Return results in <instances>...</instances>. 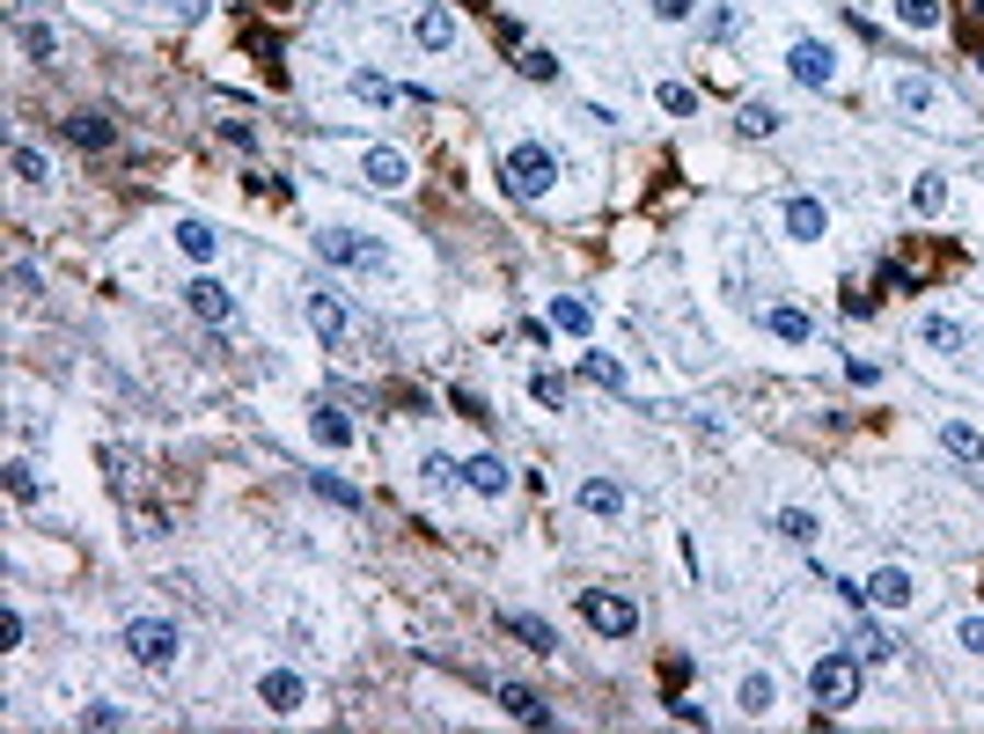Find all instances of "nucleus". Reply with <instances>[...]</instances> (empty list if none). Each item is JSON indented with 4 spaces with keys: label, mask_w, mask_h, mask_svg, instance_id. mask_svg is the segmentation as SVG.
I'll use <instances>...</instances> for the list:
<instances>
[{
    "label": "nucleus",
    "mask_w": 984,
    "mask_h": 734,
    "mask_svg": "<svg viewBox=\"0 0 984 734\" xmlns=\"http://www.w3.org/2000/svg\"><path fill=\"white\" fill-rule=\"evenodd\" d=\"M500 184H507V198H544L551 184H559V154L544 140H515L507 154H500Z\"/></svg>",
    "instance_id": "obj_1"
},
{
    "label": "nucleus",
    "mask_w": 984,
    "mask_h": 734,
    "mask_svg": "<svg viewBox=\"0 0 984 734\" xmlns=\"http://www.w3.org/2000/svg\"><path fill=\"white\" fill-rule=\"evenodd\" d=\"M809 698L823 712H845V706H860V654H823L809 668Z\"/></svg>",
    "instance_id": "obj_2"
},
{
    "label": "nucleus",
    "mask_w": 984,
    "mask_h": 734,
    "mask_svg": "<svg viewBox=\"0 0 984 734\" xmlns=\"http://www.w3.org/2000/svg\"><path fill=\"white\" fill-rule=\"evenodd\" d=\"M317 257L323 265H339V272H390V250L375 243V236H361V228H323Z\"/></svg>",
    "instance_id": "obj_3"
},
{
    "label": "nucleus",
    "mask_w": 984,
    "mask_h": 734,
    "mask_svg": "<svg viewBox=\"0 0 984 734\" xmlns=\"http://www.w3.org/2000/svg\"><path fill=\"white\" fill-rule=\"evenodd\" d=\"M125 654L140 661V668H170L176 661V624L170 617H133V624H125Z\"/></svg>",
    "instance_id": "obj_4"
},
{
    "label": "nucleus",
    "mask_w": 984,
    "mask_h": 734,
    "mask_svg": "<svg viewBox=\"0 0 984 734\" xmlns=\"http://www.w3.org/2000/svg\"><path fill=\"white\" fill-rule=\"evenodd\" d=\"M581 617H588L603 639H632V624H640L632 595H610V587H581Z\"/></svg>",
    "instance_id": "obj_5"
},
{
    "label": "nucleus",
    "mask_w": 984,
    "mask_h": 734,
    "mask_svg": "<svg viewBox=\"0 0 984 734\" xmlns=\"http://www.w3.org/2000/svg\"><path fill=\"white\" fill-rule=\"evenodd\" d=\"M787 73L801 81V89H831V81H837V51L823 45V37H793V51H787Z\"/></svg>",
    "instance_id": "obj_6"
},
{
    "label": "nucleus",
    "mask_w": 984,
    "mask_h": 734,
    "mask_svg": "<svg viewBox=\"0 0 984 734\" xmlns=\"http://www.w3.org/2000/svg\"><path fill=\"white\" fill-rule=\"evenodd\" d=\"M779 220H787L793 243H823V236H831V206H823V198H809V192H793Z\"/></svg>",
    "instance_id": "obj_7"
},
{
    "label": "nucleus",
    "mask_w": 984,
    "mask_h": 734,
    "mask_svg": "<svg viewBox=\"0 0 984 734\" xmlns=\"http://www.w3.org/2000/svg\"><path fill=\"white\" fill-rule=\"evenodd\" d=\"M184 301H192V317H198V323H236V294H228L214 272H198L192 287H184Z\"/></svg>",
    "instance_id": "obj_8"
},
{
    "label": "nucleus",
    "mask_w": 984,
    "mask_h": 734,
    "mask_svg": "<svg viewBox=\"0 0 984 734\" xmlns=\"http://www.w3.org/2000/svg\"><path fill=\"white\" fill-rule=\"evenodd\" d=\"M301 301H309V323H317V339L331 345V353H339V345H345V331H353V317H345V301H339V294H323V287H309Z\"/></svg>",
    "instance_id": "obj_9"
},
{
    "label": "nucleus",
    "mask_w": 984,
    "mask_h": 734,
    "mask_svg": "<svg viewBox=\"0 0 984 734\" xmlns=\"http://www.w3.org/2000/svg\"><path fill=\"white\" fill-rule=\"evenodd\" d=\"M911 595H918V581H911L904 565H874V573H867V603H874V610H904Z\"/></svg>",
    "instance_id": "obj_10"
},
{
    "label": "nucleus",
    "mask_w": 984,
    "mask_h": 734,
    "mask_svg": "<svg viewBox=\"0 0 984 734\" xmlns=\"http://www.w3.org/2000/svg\"><path fill=\"white\" fill-rule=\"evenodd\" d=\"M361 170H368L375 192H404V184H412V162H404L397 147H368V154H361Z\"/></svg>",
    "instance_id": "obj_11"
},
{
    "label": "nucleus",
    "mask_w": 984,
    "mask_h": 734,
    "mask_svg": "<svg viewBox=\"0 0 984 734\" xmlns=\"http://www.w3.org/2000/svg\"><path fill=\"white\" fill-rule=\"evenodd\" d=\"M258 698H265L272 712H301V698H309V684H301L295 668H265V676H258Z\"/></svg>",
    "instance_id": "obj_12"
},
{
    "label": "nucleus",
    "mask_w": 984,
    "mask_h": 734,
    "mask_svg": "<svg viewBox=\"0 0 984 734\" xmlns=\"http://www.w3.org/2000/svg\"><path fill=\"white\" fill-rule=\"evenodd\" d=\"M573 507H581V514H603V521H617V514H625V485H617V478H588V485L573 492Z\"/></svg>",
    "instance_id": "obj_13"
},
{
    "label": "nucleus",
    "mask_w": 984,
    "mask_h": 734,
    "mask_svg": "<svg viewBox=\"0 0 984 734\" xmlns=\"http://www.w3.org/2000/svg\"><path fill=\"white\" fill-rule=\"evenodd\" d=\"M500 624H507V632H515L522 646H529V654H559V632H551L544 617H529V610H507Z\"/></svg>",
    "instance_id": "obj_14"
},
{
    "label": "nucleus",
    "mask_w": 984,
    "mask_h": 734,
    "mask_svg": "<svg viewBox=\"0 0 984 734\" xmlns=\"http://www.w3.org/2000/svg\"><path fill=\"white\" fill-rule=\"evenodd\" d=\"M500 706L515 712V720H529V727H559V712L544 706L537 690H522V684H500Z\"/></svg>",
    "instance_id": "obj_15"
},
{
    "label": "nucleus",
    "mask_w": 984,
    "mask_h": 734,
    "mask_svg": "<svg viewBox=\"0 0 984 734\" xmlns=\"http://www.w3.org/2000/svg\"><path fill=\"white\" fill-rule=\"evenodd\" d=\"M464 485H470V492H485V500H500V492L515 485V478H507V463H500V456H470V463H464Z\"/></svg>",
    "instance_id": "obj_16"
},
{
    "label": "nucleus",
    "mask_w": 984,
    "mask_h": 734,
    "mask_svg": "<svg viewBox=\"0 0 984 734\" xmlns=\"http://www.w3.org/2000/svg\"><path fill=\"white\" fill-rule=\"evenodd\" d=\"M412 37H419L426 51H448V45H456V15L434 0V8H419V30H412Z\"/></svg>",
    "instance_id": "obj_17"
},
{
    "label": "nucleus",
    "mask_w": 984,
    "mask_h": 734,
    "mask_svg": "<svg viewBox=\"0 0 984 734\" xmlns=\"http://www.w3.org/2000/svg\"><path fill=\"white\" fill-rule=\"evenodd\" d=\"M551 323H559L567 339H588V331H595V309L581 301V294H551Z\"/></svg>",
    "instance_id": "obj_18"
},
{
    "label": "nucleus",
    "mask_w": 984,
    "mask_h": 734,
    "mask_svg": "<svg viewBox=\"0 0 984 734\" xmlns=\"http://www.w3.org/2000/svg\"><path fill=\"white\" fill-rule=\"evenodd\" d=\"M176 250H184L192 265H214V257H221V236H214L206 220H184V228H176Z\"/></svg>",
    "instance_id": "obj_19"
},
{
    "label": "nucleus",
    "mask_w": 984,
    "mask_h": 734,
    "mask_svg": "<svg viewBox=\"0 0 984 734\" xmlns=\"http://www.w3.org/2000/svg\"><path fill=\"white\" fill-rule=\"evenodd\" d=\"M309 434H317L323 448H353V418H345L339 404H317V412H309Z\"/></svg>",
    "instance_id": "obj_20"
},
{
    "label": "nucleus",
    "mask_w": 984,
    "mask_h": 734,
    "mask_svg": "<svg viewBox=\"0 0 984 734\" xmlns=\"http://www.w3.org/2000/svg\"><path fill=\"white\" fill-rule=\"evenodd\" d=\"M67 140L89 147V154H103V147L118 140V133H111V118H96V111H75V118H67Z\"/></svg>",
    "instance_id": "obj_21"
},
{
    "label": "nucleus",
    "mask_w": 984,
    "mask_h": 734,
    "mask_svg": "<svg viewBox=\"0 0 984 734\" xmlns=\"http://www.w3.org/2000/svg\"><path fill=\"white\" fill-rule=\"evenodd\" d=\"M940 448H948L956 463H984V434H977V426H962V418L940 426Z\"/></svg>",
    "instance_id": "obj_22"
},
{
    "label": "nucleus",
    "mask_w": 984,
    "mask_h": 734,
    "mask_svg": "<svg viewBox=\"0 0 984 734\" xmlns=\"http://www.w3.org/2000/svg\"><path fill=\"white\" fill-rule=\"evenodd\" d=\"M918 345H934V353H962L970 331H962L956 317H926V323H918Z\"/></svg>",
    "instance_id": "obj_23"
},
{
    "label": "nucleus",
    "mask_w": 984,
    "mask_h": 734,
    "mask_svg": "<svg viewBox=\"0 0 984 734\" xmlns=\"http://www.w3.org/2000/svg\"><path fill=\"white\" fill-rule=\"evenodd\" d=\"M896 103H904V111H940V81L934 73H904V81H896Z\"/></svg>",
    "instance_id": "obj_24"
},
{
    "label": "nucleus",
    "mask_w": 984,
    "mask_h": 734,
    "mask_svg": "<svg viewBox=\"0 0 984 734\" xmlns=\"http://www.w3.org/2000/svg\"><path fill=\"white\" fill-rule=\"evenodd\" d=\"M764 323H771V339H787V345H809V339H815V317H809V309H771Z\"/></svg>",
    "instance_id": "obj_25"
},
{
    "label": "nucleus",
    "mask_w": 984,
    "mask_h": 734,
    "mask_svg": "<svg viewBox=\"0 0 984 734\" xmlns=\"http://www.w3.org/2000/svg\"><path fill=\"white\" fill-rule=\"evenodd\" d=\"M309 492H317V500H331V507H361V485H345V478H331V470H309Z\"/></svg>",
    "instance_id": "obj_26"
},
{
    "label": "nucleus",
    "mask_w": 984,
    "mask_h": 734,
    "mask_svg": "<svg viewBox=\"0 0 984 734\" xmlns=\"http://www.w3.org/2000/svg\"><path fill=\"white\" fill-rule=\"evenodd\" d=\"M771 698H779V690H771V676H764V668H750V676L735 684V706H742V712H771Z\"/></svg>",
    "instance_id": "obj_27"
},
{
    "label": "nucleus",
    "mask_w": 984,
    "mask_h": 734,
    "mask_svg": "<svg viewBox=\"0 0 984 734\" xmlns=\"http://www.w3.org/2000/svg\"><path fill=\"white\" fill-rule=\"evenodd\" d=\"M940 206H948V176H934V170H926L918 184H911V214H926V220H934Z\"/></svg>",
    "instance_id": "obj_28"
},
{
    "label": "nucleus",
    "mask_w": 984,
    "mask_h": 734,
    "mask_svg": "<svg viewBox=\"0 0 984 734\" xmlns=\"http://www.w3.org/2000/svg\"><path fill=\"white\" fill-rule=\"evenodd\" d=\"M896 23L904 30H940L948 23V8H940V0H896Z\"/></svg>",
    "instance_id": "obj_29"
},
{
    "label": "nucleus",
    "mask_w": 984,
    "mask_h": 734,
    "mask_svg": "<svg viewBox=\"0 0 984 734\" xmlns=\"http://www.w3.org/2000/svg\"><path fill=\"white\" fill-rule=\"evenodd\" d=\"M103 470H111L118 492H140V456H133V448H103Z\"/></svg>",
    "instance_id": "obj_30"
},
{
    "label": "nucleus",
    "mask_w": 984,
    "mask_h": 734,
    "mask_svg": "<svg viewBox=\"0 0 984 734\" xmlns=\"http://www.w3.org/2000/svg\"><path fill=\"white\" fill-rule=\"evenodd\" d=\"M853 646H860L867 661H889V654H896V639H889L882 624H867V610H860V624H853Z\"/></svg>",
    "instance_id": "obj_31"
},
{
    "label": "nucleus",
    "mask_w": 984,
    "mask_h": 734,
    "mask_svg": "<svg viewBox=\"0 0 984 734\" xmlns=\"http://www.w3.org/2000/svg\"><path fill=\"white\" fill-rule=\"evenodd\" d=\"M8 170L23 176V184H52V162L37 154V147H8Z\"/></svg>",
    "instance_id": "obj_32"
},
{
    "label": "nucleus",
    "mask_w": 984,
    "mask_h": 734,
    "mask_svg": "<svg viewBox=\"0 0 984 734\" xmlns=\"http://www.w3.org/2000/svg\"><path fill=\"white\" fill-rule=\"evenodd\" d=\"M581 375H588V382H603V390H632V382H625V367H617L610 353H581Z\"/></svg>",
    "instance_id": "obj_33"
},
{
    "label": "nucleus",
    "mask_w": 984,
    "mask_h": 734,
    "mask_svg": "<svg viewBox=\"0 0 984 734\" xmlns=\"http://www.w3.org/2000/svg\"><path fill=\"white\" fill-rule=\"evenodd\" d=\"M815 529H823V521H815L809 507H779V537L787 543H815Z\"/></svg>",
    "instance_id": "obj_34"
},
{
    "label": "nucleus",
    "mask_w": 984,
    "mask_h": 734,
    "mask_svg": "<svg viewBox=\"0 0 984 734\" xmlns=\"http://www.w3.org/2000/svg\"><path fill=\"white\" fill-rule=\"evenodd\" d=\"M742 133H750V140H771V133H779V111H771V103H742Z\"/></svg>",
    "instance_id": "obj_35"
},
{
    "label": "nucleus",
    "mask_w": 984,
    "mask_h": 734,
    "mask_svg": "<svg viewBox=\"0 0 984 734\" xmlns=\"http://www.w3.org/2000/svg\"><path fill=\"white\" fill-rule=\"evenodd\" d=\"M662 111H668V118H698V89H684V81H662Z\"/></svg>",
    "instance_id": "obj_36"
},
{
    "label": "nucleus",
    "mask_w": 984,
    "mask_h": 734,
    "mask_svg": "<svg viewBox=\"0 0 984 734\" xmlns=\"http://www.w3.org/2000/svg\"><path fill=\"white\" fill-rule=\"evenodd\" d=\"M419 478H426L434 492H448V485H464V463H448V456H426V463H419Z\"/></svg>",
    "instance_id": "obj_37"
},
{
    "label": "nucleus",
    "mask_w": 984,
    "mask_h": 734,
    "mask_svg": "<svg viewBox=\"0 0 984 734\" xmlns=\"http://www.w3.org/2000/svg\"><path fill=\"white\" fill-rule=\"evenodd\" d=\"M353 96L361 103H397V89L382 81V73H353Z\"/></svg>",
    "instance_id": "obj_38"
},
{
    "label": "nucleus",
    "mask_w": 984,
    "mask_h": 734,
    "mask_svg": "<svg viewBox=\"0 0 984 734\" xmlns=\"http://www.w3.org/2000/svg\"><path fill=\"white\" fill-rule=\"evenodd\" d=\"M515 67H522V73H529V81H559V59H551V51H537V45L522 51Z\"/></svg>",
    "instance_id": "obj_39"
},
{
    "label": "nucleus",
    "mask_w": 984,
    "mask_h": 734,
    "mask_svg": "<svg viewBox=\"0 0 984 734\" xmlns=\"http://www.w3.org/2000/svg\"><path fill=\"white\" fill-rule=\"evenodd\" d=\"M23 51H30V59H52V51H59V37H52L45 23H23Z\"/></svg>",
    "instance_id": "obj_40"
},
{
    "label": "nucleus",
    "mask_w": 984,
    "mask_h": 734,
    "mask_svg": "<svg viewBox=\"0 0 984 734\" xmlns=\"http://www.w3.org/2000/svg\"><path fill=\"white\" fill-rule=\"evenodd\" d=\"M8 492L30 507V500H37V470H30V463H8Z\"/></svg>",
    "instance_id": "obj_41"
},
{
    "label": "nucleus",
    "mask_w": 984,
    "mask_h": 734,
    "mask_svg": "<svg viewBox=\"0 0 984 734\" xmlns=\"http://www.w3.org/2000/svg\"><path fill=\"white\" fill-rule=\"evenodd\" d=\"M529 390H537V404H551V412H559V404H567V375H537Z\"/></svg>",
    "instance_id": "obj_42"
},
{
    "label": "nucleus",
    "mask_w": 984,
    "mask_h": 734,
    "mask_svg": "<svg viewBox=\"0 0 984 734\" xmlns=\"http://www.w3.org/2000/svg\"><path fill=\"white\" fill-rule=\"evenodd\" d=\"M956 639H962V654H977V661H984V617H962Z\"/></svg>",
    "instance_id": "obj_43"
},
{
    "label": "nucleus",
    "mask_w": 984,
    "mask_h": 734,
    "mask_svg": "<svg viewBox=\"0 0 984 734\" xmlns=\"http://www.w3.org/2000/svg\"><path fill=\"white\" fill-rule=\"evenodd\" d=\"M845 382H860V390H874V382H882V367H874V360H860V353H853V360H845Z\"/></svg>",
    "instance_id": "obj_44"
},
{
    "label": "nucleus",
    "mask_w": 984,
    "mask_h": 734,
    "mask_svg": "<svg viewBox=\"0 0 984 734\" xmlns=\"http://www.w3.org/2000/svg\"><path fill=\"white\" fill-rule=\"evenodd\" d=\"M668 720H684V727H706V706H690V698H668Z\"/></svg>",
    "instance_id": "obj_45"
},
{
    "label": "nucleus",
    "mask_w": 984,
    "mask_h": 734,
    "mask_svg": "<svg viewBox=\"0 0 984 734\" xmlns=\"http://www.w3.org/2000/svg\"><path fill=\"white\" fill-rule=\"evenodd\" d=\"M81 727H125V712L118 706H89L81 712Z\"/></svg>",
    "instance_id": "obj_46"
},
{
    "label": "nucleus",
    "mask_w": 984,
    "mask_h": 734,
    "mask_svg": "<svg viewBox=\"0 0 984 734\" xmlns=\"http://www.w3.org/2000/svg\"><path fill=\"white\" fill-rule=\"evenodd\" d=\"M690 8H698V0H654V15H662V23H690Z\"/></svg>",
    "instance_id": "obj_47"
},
{
    "label": "nucleus",
    "mask_w": 984,
    "mask_h": 734,
    "mask_svg": "<svg viewBox=\"0 0 984 734\" xmlns=\"http://www.w3.org/2000/svg\"><path fill=\"white\" fill-rule=\"evenodd\" d=\"M198 8H206V0H176V15H198Z\"/></svg>",
    "instance_id": "obj_48"
}]
</instances>
